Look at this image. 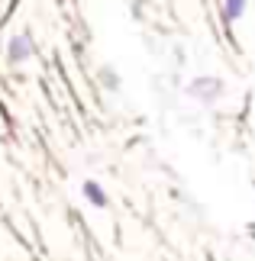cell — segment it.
<instances>
[{
  "label": "cell",
  "instance_id": "1",
  "mask_svg": "<svg viewBox=\"0 0 255 261\" xmlns=\"http://www.w3.org/2000/svg\"><path fill=\"white\" fill-rule=\"evenodd\" d=\"M188 97L197 100V103H217L223 97V81L213 77V74H200L188 84Z\"/></svg>",
  "mask_w": 255,
  "mask_h": 261
},
{
  "label": "cell",
  "instance_id": "2",
  "mask_svg": "<svg viewBox=\"0 0 255 261\" xmlns=\"http://www.w3.org/2000/svg\"><path fill=\"white\" fill-rule=\"evenodd\" d=\"M36 55V39L29 33H16L7 39V62L10 65H26Z\"/></svg>",
  "mask_w": 255,
  "mask_h": 261
},
{
  "label": "cell",
  "instance_id": "3",
  "mask_svg": "<svg viewBox=\"0 0 255 261\" xmlns=\"http://www.w3.org/2000/svg\"><path fill=\"white\" fill-rule=\"evenodd\" d=\"M81 197L87 200L94 210H107V203H110V197H107V190L97 184V180H84L81 184Z\"/></svg>",
  "mask_w": 255,
  "mask_h": 261
},
{
  "label": "cell",
  "instance_id": "4",
  "mask_svg": "<svg viewBox=\"0 0 255 261\" xmlns=\"http://www.w3.org/2000/svg\"><path fill=\"white\" fill-rule=\"evenodd\" d=\"M246 7H249V0H223V7H220V19H223L226 26H233L236 19H242Z\"/></svg>",
  "mask_w": 255,
  "mask_h": 261
},
{
  "label": "cell",
  "instance_id": "5",
  "mask_svg": "<svg viewBox=\"0 0 255 261\" xmlns=\"http://www.w3.org/2000/svg\"><path fill=\"white\" fill-rule=\"evenodd\" d=\"M100 81H104V87H110V90H117V87H120V77L110 71V68H104V71H100Z\"/></svg>",
  "mask_w": 255,
  "mask_h": 261
}]
</instances>
